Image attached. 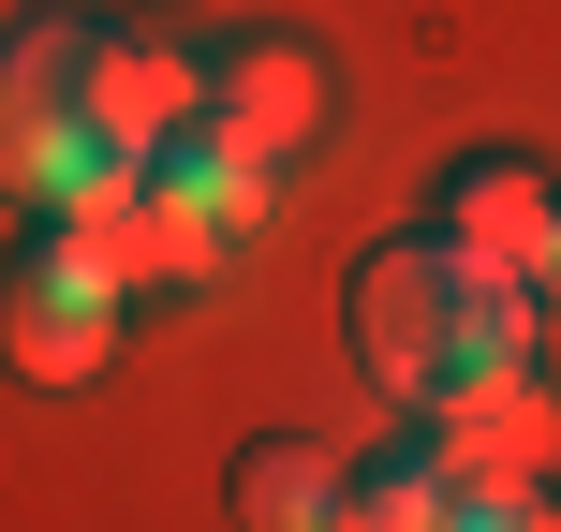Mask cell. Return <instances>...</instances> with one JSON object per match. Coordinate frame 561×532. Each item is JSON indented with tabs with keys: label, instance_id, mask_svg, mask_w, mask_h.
Instances as JSON below:
<instances>
[{
	"label": "cell",
	"instance_id": "obj_1",
	"mask_svg": "<svg viewBox=\"0 0 561 532\" xmlns=\"http://www.w3.org/2000/svg\"><path fill=\"white\" fill-rule=\"evenodd\" d=\"M340 326H355L369 385H385L399 415H428L458 370H517L533 355V281L444 252V237H369L355 281H340Z\"/></svg>",
	"mask_w": 561,
	"mask_h": 532
},
{
	"label": "cell",
	"instance_id": "obj_2",
	"mask_svg": "<svg viewBox=\"0 0 561 532\" xmlns=\"http://www.w3.org/2000/svg\"><path fill=\"white\" fill-rule=\"evenodd\" d=\"M118 281L104 252H89L75 223H30L15 252H0V370L15 385H89V370L118 355Z\"/></svg>",
	"mask_w": 561,
	"mask_h": 532
},
{
	"label": "cell",
	"instance_id": "obj_3",
	"mask_svg": "<svg viewBox=\"0 0 561 532\" xmlns=\"http://www.w3.org/2000/svg\"><path fill=\"white\" fill-rule=\"evenodd\" d=\"M89 148V15H15L0 30V193L15 207H59Z\"/></svg>",
	"mask_w": 561,
	"mask_h": 532
},
{
	"label": "cell",
	"instance_id": "obj_4",
	"mask_svg": "<svg viewBox=\"0 0 561 532\" xmlns=\"http://www.w3.org/2000/svg\"><path fill=\"white\" fill-rule=\"evenodd\" d=\"M325 45H296V30H237V45H207V134L252 148L266 178H296L310 148H325Z\"/></svg>",
	"mask_w": 561,
	"mask_h": 532
},
{
	"label": "cell",
	"instance_id": "obj_5",
	"mask_svg": "<svg viewBox=\"0 0 561 532\" xmlns=\"http://www.w3.org/2000/svg\"><path fill=\"white\" fill-rule=\"evenodd\" d=\"M414 429H428V459H444L458 488H547L561 474V385L533 355H517V370H458Z\"/></svg>",
	"mask_w": 561,
	"mask_h": 532
},
{
	"label": "cell",
	"instance_id": "obj_6",
	"mask_svg": "<svg viewBox=\"0 0 561 532\" xmlns=\"http://www.w3.org/2000/svg\"><path fill=\"white\" fill-rule=\"evenodd\" d=\"M193 118H207V59H193V45L89 15V148L148 163V148H163V134H193Z\"/></svg>",
	"mask_w": 561,
	"mask_h": 532
},
{
	"label": "cell",
	"instance_id": "obj_7",
	"mask_svg": "<svg viewBox=\"0 0 561 532\" xmlns=\"http://www.w3.org/2000/svg\"><path fill=\"white\" fill-rule=\"evenodd\" d=\"M547 207H561V178L533 163V148H458V163L428 178V237H444V252H473V267H517V281H533Z\"/></svg>",
	"mask_w": 561,
	"mask_h": 532
},
{
	"label": "cell",
	"instance_id": "obj_8",
	"mask_svg": "<svg viewBox=\"0 0 561 532\" xmlns=\"http://www.w3.org/2000/svg\"><path fill=\"white\" fill-rule=\"evenodd\" d=\"M340 503H355V474H340L310 429H252L222 474V518L237 532H340Z\"/></svg>",
	"mask_w": 561,
	"mask_h": 532
},
{
	"label": "cell",
	"instance_id": "obj_9",
	"mask_svg": "<svg viewBox=\"0 0 561 532\" xmlns=\"http://www.w3.org/2000/svg\"><path fill=\"white\" fill-rule=\"evenodd\" d=\"M444 503H458V474L428 459V429H414L399 459H369V474H355V503H340V532H444Z\"/></svg>",
	"mask_w": 561,
	"mask_h": 532
},
{
	"label": "cell",
	"instance_id": "obj_10",
	"mask_svg": "<svg viewBox=\"0 0 561 532\" xmlns=\"http://www.w3.org/2000/svg\"><path fill=\"white\" fill-rule=\"evenodd\" d=\"M444 532H561V503H547V488H458Z\"/></svg>",
	"mask_w": 561,
	"mask_h": 532
},
{
	"label": "cell",
	"instance_id": "obj_11",
	"mask_svg": "<svg viewBox=\"0 0 561 532\" xmlns=\"http://www.w3.org/2000/svg\"><path fill=\"white\" fill-rule=\"evenodd\" d=\"M533 296L561 310V207H547V237H533Z\"/></svg>",
	"mask_w": 561,
	"mask_h": 532
}]
</instances>
